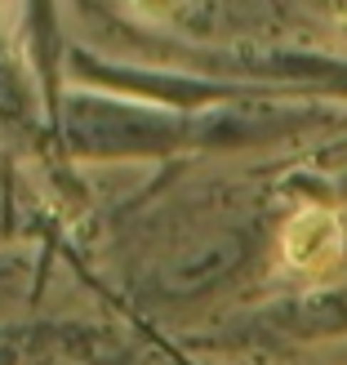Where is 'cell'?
I'll use <instances>...</instances> for the list:
<instances>
[{
    "instance_id": "obj_1",
    "label": "cell",
    "mask_w": 347,
    "mask_h": 365,
    "mask_svg": "<svg viewBox=\"0 0 347 365\" xmlns=\"http://www.w3.org/2000/svg\"><path fill=\"white\" fill-rule=\"evenodd\" d=\"M285 259L303 267V272H325L334 259H338V250H343V232H338V218L334 214H325V210H303L289 218V227H285Z\"/></svg>"
}]
</instances>
